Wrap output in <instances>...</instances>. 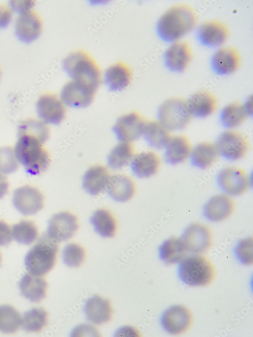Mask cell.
Wrapping results in <instances>:
<instances>
[{"instance_id":"cell-4","label":"cell","mask_w":253,"mask_h":337,"mask_svg":"<svg viewBox=\"0 0 253 337\" xmlns=\"http://www.w3.org/2000/svg\"><path fill=\"white\" fill-rule=\"evenodd\" d=\"M58 251V242L42 235L37 243L29 250L24 258L26 269L31 274L42 276L54 267Z\"/></svg>"},{"instance_id":"cell-21","label":"cell","mask_w":253,"mask_h":337,"mask_svg":"<svg viewBox=\"0 0 253 337\" xmlns=\"http://www.w3.org/2000/svg\"><path fill=\"white\" fill-rule=\"evenodd\" d=\"M133 72L130 67L122 62L110 66L104 73L105 85L110 91H120L131 83Z\"/></svg>"},{"instance_id":"cell-34","label":"cell","mask_w":253,"mask_h":337,"mask_svg":"<svg viewBox=\"0 0 253 337\" xmlns=\"http://www.w3.org/2000/svg\"><path fill=\"white\" fill-rule=\"evenodd\" d=\"M134 147L130 142H120L115 146L107 157V164L114 170L122 168L134 156Z\"/></svg>"},{"instance_id":"cell-32","label":"cell","mask_w":253,"mask_h":337,"mask_svg":"<svg viewBox=\"0 0 253 337\" xmlns=\"http://www.w3.org/2000/svg\"><path fill=\"white\" fill-rule=\"evenodd\" d=\"M90 220L96 232L102 237H111L115 234L116 222L113 215L107 210H96Z\"/></svg>"},{"instance_id":"cell-48","label":"cell","mask_w":253,"mask_h":337,"mask_svg":"<svg viewBox=\"0 0 253 337\" xmlns=\"http://www.w3.org/2000/svg\"><path fill=\"white\" fill-rule=\"evenodd\" d=\"M1 254H0V262H1Z\"/></svg>"},{"instance_id":"cell-26","label":"cell","mask_w":253,"mask_h":337,"mask_svg":"<svg viewBox=\"0 0 253 337\" xmlns=\"http://www.w3.org/2000/svg\"><path fill=\"white\" fill-rule=\"evenodd\" d=\"M84 312L87 319L97 325L108 322L112 315L109 301L98 296H92L87 300Z\"/></svg>"},{"instance_id":"cell-35","label":"cell","mask_w":253,"mask_h":337,"mask_svg":"<svg viewBox=\"0 0 253 337\" xmlns=\"http://www.w3.org/2000/svg\"><path fill=\"white\" fill-rule=\"evenodd\" d=\"M18 134L32 136L43 145L49 138L50 131L47 124L40 119H28L20 123Z\"/></svg>"},{"instance_id":"cell-10","label":"cell","mask_w":253,"mask_h":337,"mask_svg":"<svg viewBox=\"0 0 253 337\" xmlns=\"http://www.w3.org/2000/svg\"><path fill=\"white\" fill-rule=\"evenodd\" d=\"M146 121L139 113L133 112L120 117L112 128L117 140L131 142L139 139L143 134Z\"/></svg>"},{"instance_id":"cell-37","label":"cell","mask_w":253,"mask_h":337,"mask_svg":"<svg viewBox=\"0 0 253 337\" xmlns=\"http://www.w3.org/2000/svg\"><path fill=\"white\" fill-rule=\"evenodd\" d=\"M48 313L41 308H34L25 312L22 318L21 325L27 332H38L47 324Z\"/></svg>"},{"instance_id":"cell-30","label":"cell","mask_w":253,"mask_h":337,"mask_svg":"<svg viewBox=\"0 0 253 337\" xmlns=\"http://www.w3.org/2000/svg\"><path fill=\"white\" fill-rule=\"evenodd\" d=\"M187 253L181 237H171L164 240L158 248L159 257L166 264L180 263Z\"/></svg>"},{"instance_id":"cell-8","label":"cell","mask_w":253,"mask_h":337,"mask_svg":"<svg viewBox=\"0 0 253 337\" xmlns=\"http://www.w3.org/2000/svg\"><path fill=\"white\" fill-rule=\"evenodd\" d=\"M181 238L187 252L194 255L205 253L213 243L210 229L200 223H193L189 225L184 230Z\"/></svg>"},{"instance_id":"cell-31","label":"cell","mask_w":253,"mask_h":337,"mask_svg":"<svg viewBox=\"0 0 253 337\" xmlns=\"http://www.w3.org/2000/svg\"><path fill=\"white\" fill-rule=\"evenodd\" d=\"M249 114L240 102H235L224 107L221 111L220 120L226 128H234L242 124Z\"/></svg>"},{"instance_id":"cell-6","label":"cell","mask_w":253,"mask_h":337,"mask_svg":"<svg viewBox=\"0 0 253 337\" xmlns=\"http://www.w3.org/2000/svg\"><path fill=\"white\" fill-rule=\"evenodd\" d=\"M192 117L187 101L180 97H173L165 101L157 112L158 122L169 131L185 128Z\"/></svg>"},{"instance_id":"cell-43","label":"cell","mask_w":253,"mask_h":337,"mask_svg":"<svg viewBox=\"0 0 253 337\" xmlns=\"http://www.w3.org/2000/svg\"><path fill=\"white\" fill-rule=\"evenodd\" d=\"M12 230L4 221L0 220V247L7 246L12 239Z\"/></svg>"},{"instance_id":"cell-7","label":"cell","mask_w":253,"mask_h":337,"mask_svg":"<svg viewBox=\"0 0 253 337\" xmlns=\"http://www.w3.org/2000/svg\"><path fill=\"white\" fill-rule=\"evenodd\" d=\"M219 155L229 161H234L243 158L249 149V144L245 136L241 133L228 130L222 133L216 142Z\"/></svg>"},{"instance_id":"cell-13","label":"cell","mask_w":253,"mask_h":337,"mask_svg":"<svg viewBox=\"0 0 253 337\" xmlns=\"http://www.w3.org/2000/svg\"><path fill=\"white\" fill-rule=\"evenodd\" d=\"M96 91L72 80L62 87L60 99L66 106L74 108L89 106L93 101Z\"/></svg>"},{"instance_id":"cell-17","label":"cell","mask_w":253,"mask_h":337,"mask_svg":"<svg viewBox=\"0 0 253 337\" xmlns=\"http://www.w3.org/2000/svg\"><path fill=\"white\" fill-rule=\"evenodd\" d=\"M229 34L227 24L217 20H212L200 25L197 36L201 44L208 47H216L222 44L227 39Z\"/></svg>"},{"instance_id":"cell-12","label":"cell","mask_w":253,"mask_h":337,"mask_svg":"<svg viewBox=\"0 0 253 337\" xmlns=\"http://www.w3.org/2000/svg\"><path fill=\"white\" fill-rule=\"evenodd\" d=\"M193 321L190 310L182 305L173 306L166 309L160 318L162 328L173 335H180L189 329Z\"/></svg>"},{"instance_id":"cell-40","label":"cell","mask_w":253,"mask_h":337,"mask_svg":"<svg viewBox=\"0 0 253 337\" xmlns=\"http://www.w3.org/2000/svg\"><path fill=\"white\" fill-rule=\"evenodd\" d=\"M14 149L10 147L0 148V172L6 175L14 173L19 167Z\"/></svg>"},{"instance_id":"cell-38","label":"cell","mask_w":253,"mask_h":337,"mask_svg":"<svg viewBox=\"0 0 253 337\" xmlns=\"http://www.w3.org/2000/svg\"><path fill=\"white\" fill-rule=\"evenodd\" d=\"M12 237L19 244L31 245L38 236L36 225L28 220H22L14 224L12 228Z\"/></svg>"},{"instance_id":"cell-46","label":"cell","mask_w":253,"mask_h":337,"mask_svg":"<svg viewBox=\"0 0 253 337\" xmlns=\"http://www.w3.org/2000/svg\"><path fill=\"white\" fill-rule=\"evenodd\" d=\"M9 182L6 175L0 172V199L8 192Z\"/></svg>"},{"instance_id":"cell-39","label":"cell","mask_w":253,"mask_h":337,"mask_svg":"<svg viewBox=\"0 0 253 337\" xmlns=\"http://www.w3.org/2000/svg\"><path fill=\"white\" fill-rule=\"evenodd\" d=\"M85 258V250L81 246L78 244H69L63 250V261L69 267H79L84 261Z\"/></svg>"},{"instance_id":"cell-18","label":"cell","mask_w":253,"mask_h":337,"mask_svg":"<svg viewBox=\"0 0 253 337\" xmlns=\"http://www.w3.org/2000/svg\"><path fill=\"white\" fill-rule=\"evenodd\" d=\"M235 209V203L227 195L220 194L210 198L203 205L202 214L207 220L218 222L229 218Z\"/></svg>"},{"instance_id":"cell-2","label":"cell","mask_w":253,"mask_h":337,"mask_svg":"<svg viewBox=\"0 0 253 337\" xmlns=\"http://www.w3.org/2000/svg\"><path fill=\"white\" fill-rule=\"evenodd\" d=\"M62 67L72 80L97 91L101 82V70L87 52L79 50L71 53L63 60Z\"/></svg>"},{"instance_id":"cell-1","label":"cell","mask_w":253,"mask_h":337,"mask_svg":"<svg viewBox=\"0 0 253 337\" xmlns=\"http://www.w3.org/2000/svg\"><path fill=\"white\" fill-rule=\"evenodd\" d=\"M198 14L190 5L178 4L169 8L159 19L156 30L162 40L176 41L196 26Z\"/></svg>"},{"instance_id":"cell-23","label":"cell","mask_w":253,"mask_h":337,"mask_svg":"<svg viewBox=\"0 0 253 337\" xmlns=\"http://www.w3.org/2000/svg\"><path fill=\"white\" fill-rule=\"evenodd\" d=\"M187 104L192 116L204 118L216 111L218 100L211 92L201 90L192 94L187 101Z\"/></svg>"},{"instance_id":"cell-36","label":"cell","mask_w":253,"mask_h":337,"mask_svg":"<svg viewBox=\"0 0 253 337\" xmlns=\"http://www.w3.org/2000/svg\"><path fill=\"white\" fill-rule=\"evenodd\" d=\"M19 313L9 305L0 306V331L4 333L16 332L21 325Z\"/></svg>"},{"instance_id":"cell-27","label":"cell","mask_w":253,"mask_h":337,"mask_svg":"<svg viewBox=\"0 0 253 337\" xmlns=\"http://www.w3.org/2000/svg\"><path fill=\"white\" fill-rule=\"evenodd\" d=\"M110 176L108 169L102 165L90 167L82 178V186L89 194L99 195L106 189Z\"/></svg>"},{"instance_id":"cell-5","label":"cell","mask_w":253,"mask_h":337,"mask_svg":"<svg viewBox=\"0 0 253 337\" xmlns=\"http://www.w3.org/2000/svg\"><path fill=\"white\" fill-rule=\"evenodd\" d=\"M178 275L184 283L194 286H204L210 284L215 279L216 271L214 265L207 257L194 255L185 257L179 263Z\"/></svg>"},{"instance_id":"cell-42","label":"cell","mask_w":253,"mask_h":337,"mask_svg":"<svg viewBox=\"0 0 253 337\" xmlns=\"http://www.w3.org/2000/svg\"><path fill=\"white\" fill-rule=\"evenodd\" d=\"M35 1H10L9 5L11 10L20 14L32 10L35 5Z\"/></svg>"},{"instance_id":"cell-22","label":"cell","mask_w":253,"mask_h":337,"mask_svg":"<svg viewBox=\"0 0 253 337\" xmlns=\"http://www.w3.org/2000/svg\"><path fill=\"white\" fill-rule=\"evenodd\" d=\"M161 164L160 157L155 152H141L133 157L130 166L134 174L138 178H144L156 174Z\"/></svg>"},{"instance_id":"cell-3","label":"cell","mask_w":253,"mask_h":337,"mask_svg":"<svg viewBox=\"0 0 253 337\" xmlns=\"http://www.w3.org/2000/svg\"><path fill=\"white\" fill-rule=\"evenodd\" d=\"M14 153L19 163L29 174L36 175L45 171L51 159L48 151L36 138L27 135L18 136Z\"/></svg>"},{"instance_id":"cell-33","label":"cell","mask_w":253,"mask_h":337,"mask_svg":"<svg viewBox=\"0 0 253 337\" xmlns=\"http://www.w3.org/2000/svg\"><path fill=\"white\" fill-rule=\"evenodd\" d=\"M143 135L147 144L155 149L164 148L171 137L169 131L158 121H146Z\"/></svg>"},{"instance_id":"cell-28","label":"cell","mask_w":253,"mask_h":337,"mask_svg":"<svg viewBox=\"0 0 253 337\" xmlns=\"http://www.w3.org/2000/svg\"><path fill=\"white\" fill-rule=\"evenodd\" d=\"M21 295L30 302L38 303L45 298L47 290V283L40 277L26 274L19 282Z\"/></svg>"},{"instance_id":"cell-25","label":"cell","mask_w":253,"mask_h":337,"mask_svg":"<svg viewBox=\"0 0 253 337\" xmlns=\"http://www.w3.org/2000/svg\"><path fill=\"white\" fill-rule=\"evenodd\" d=\"M164 148V160L166 163L172 165L185 161L191 151L190 141L183 135L171 136Z\"/></svg>"},{"instance_id":"cell-11","label":"cell","mask_w":253,"mask_h":337,"mask_svg":"<svg viewBox=\"0 0 253 337\" xmlns=\"http://www.w3.org/2000/svg\"><path fill=\"white\" fill-rule=\"evenodd\" d=\"M44 197L36 187L30 185L20 186L14 190L12 203L15 208L24 216L33 215L44 207Z\"/></svg>"},{"instance_id":"cell-15","label":"cell","mask_w":253,"mask_h":337,"mask_svg":"<svg viewBox=\"0 0 253 337\" xmlns=\"http://www.w3.org/2000/svg\"><path fill=\"white\" fill-rule=\"evenodd\" d=\"M78 227V221L75 215L68 212H61L50 219L46 234L59 243L71 238Z\"/></svg>"},{"instance_id":"cell-19","label":"cell","mask_w":253,"mask_h":337,"mask_svg":"<svg viewBox=\"0 0 253 337\" xmlns=\"http://www.w3.org/2000/svg\"><path fill=\"white\" fill-rule=\"evenodd\" d=\"M193 58L189 42L178 41L174 42L165 52L164 56L166 67L170 71L183 72L187 68Z\"/></svg>"},{"instance_id":"cell-20","label":"cell","mask_w":253,"mask_h":337,"mask_svg":"<svg viewBox=\"0 0 253 337\" xmlns=\"http://www.w3.org/2000/svg\"><path fill=\"white\" fill-rule=\"evenodd\" d=\"M240 62L239 53L235 47H223L212 56L211 67L217 74L226 76L237 71L240 67Z\"/></svg>"},{"instance_id":"cell-47","label":"cell","mask_w":253,"mask_h":337,"mask_svg":"<svg viewBox=\"0 0 253 337\" xmlns=\"http://www.w3.org/2000/svg\"><path fill=\"white\" fill-rule=\"evenodd\" d=\"M1 69H0V79H1Z\"/></svg>"},{"instance_id":"cell-14","label":"cell","mask_w":253,"mask_h":337,"mask_svg":"<svg viewBox=\"0 0 253 337\" xmlns=\"http://www.w3.org/2000/svg\"><path fill=\"white\" fill-rule=\"evenodd\" d=\"M38 118L46 124H59L65 115L64 105L55 94L44 93L41 95L36 103Z\"/></svg>"},{"instance_id":"cell-16","label":"cell","mask_w":253,"mask_h":337,"mask_svg":"<svg viewBox=\"0 0 253 337\" xmlns=\"http://www.w3.org/2000/svg\"><path fill=\"white\" fill-rule=\"evenodd\" d=\"M42 29V19L33 10L19 14L17 18L15 34L23 42L29 43L36 39L41 34Z\"/></svg>"},{"instance_id":"cell-9","label":"cell","mask_w":253,"mask_h":337,"mask_svg":"<svg viewBox=\"0 0 253 337\" xmlns=\"http://www.w3.org/2000/svg\"><path fill=\"white\" fill-rule=\"evenodd\" d=\"M217 182L222 191L233 196L245 193L250 184L247 173L236 167H228L221 170L217 177Z\"/></svg>"},{"instance_id":"cell-45","label":"cell","mask_w":253,"mask_h":337,"mask_svg":"<svg viewBox=\"0 0 253 337\" xmlns=\"http://www.w3.org/2000/svg\"><path fill=\"white\" fill-rule=\"evenodd\" d=\"M118 336H139V332L134 327L123 326L118 329L115 333Z\"/></svg>"},{"instance_id":"cell-24","label":"cell","mask_w":253,"mask_h":337,"mask_svg":"<svg viewBox=\"0 0 253 337\" xmlns=\"http://www.w3.org/2000/svg\"><path fill=\"white\" fill-rule=\"evenodd\" d=\"M108 195L118 202L131 200L136 191L133 180L124 174H114L110 177L106 187Z\"/></svg>"},{"instance_id":"cell-44","label":"cell","mask_w":253,"mask_h":337,"mask_svg":"<svg viewBox=\"0 0 253 337\" xmlns=\"http://www.w3.org/2000/svg\"><path fill=\"white\" fill-rule=\"evenodd\" d=\"M12 17V12L7 6L0 4V29L7 27Z\"/></svg>"},{"instance_id":"cell-41","label":"cell","mask_w":253,"mask_h":337,"mask_svg":"<svg viewBox=\"0 0 253 337\" xmlns=\"http://www.w3.org/2000/svg\"><path fill=\"white\" fill-rule=\"evenodd\" d=\"M253 240L250 236L239 240L236 244L234 252L235 257L242 264L251 265L253 262Z\"/></svg>"},{"instance_id":"cell-29","label":"cell","mask_w":253,"mask_h":337,"mask_svg":"<svg viewBox=\"0 0 253 337\" xmlns=\"http://www.w3.org/2000/svg\"><path fill=\"white\" fill-rule=\"evenodd\" d=\"M219 156L215 145L209 142H203L191 150L189 157L192 166L200 169H205L217 161Z\"/></svg>"}]
</instances>
